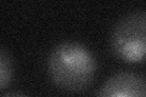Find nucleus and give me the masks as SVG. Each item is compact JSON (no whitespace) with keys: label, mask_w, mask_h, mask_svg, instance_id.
Instances as JSON below:
<instances>
[{"label":"nucleus","mask_w":146,"mask_h":97,"mask_svg":"<svg viewBox=\"0 0 146 97\" xmlns=\"http://www.w3.org/2000/svg\"><path fill=\"white\" fill-rule=\"evenodd\" d=\"M96 67L93 52L76 41H65L55 46L48 59L51 81L68 92L84 91L93 82Z\"/></svg>","instance_id":"obj_1"},{"label":"nucleus","mask_w":146,"mask_h":97,"mask_svg":"<svg viewBox=\"0 0 146 97\" xmlns=\"http://www.w3.org/2000/svg\"><path fill=\"white\" fill-rule=\"evenodd\" d=\"M110 45L113 55L123 62H146V10L123 16L113 27Z\"/></svg>","instance_id":"obj_2"},{"label":"nucleus","mask_w":146,"mask_h":97,"mask_svg":"<svg viewBox=\"0 0 146 97\" xmlns=\"http://www.w3.org/2000/svg\"><path fill=\"white\" fill-rule=\"evenodd\" d=\"M13 68H12V59L11 56L5 49L0 51V87L5 90L7 85L12 80Z\"/></svg>","instance_id":"obj_4"},{"label":"nucleus","mask_w":146,"mask_h":97,"mask_svg":"<svg viewBox=\"0 0 146 97\" xmlns=\"http://www.w3.org/2000/svg\"><path fill=\"white\" fill-rule=\"evenodd\" d=\"M102 97H146V75L138 72H118L102 84L98 92Z\"/></svg>","instance_id":"obj_3"}]
</instances>
